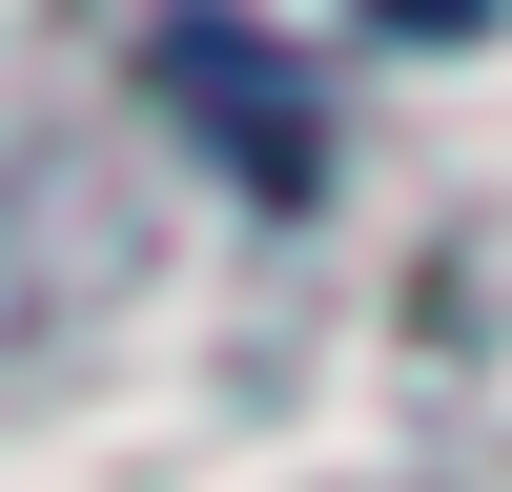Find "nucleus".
<instances>
[{
  "label": "nucleus",
  "mask_w": 512,
  "mask_h": 492,
  "mask_svg": "<svg viewBox=\"0 0 512 492\" xmlns=\"http://www.w3.org/2000/svg\"><path fill=\"white\" fill-rule=\"evenodd\" d=\"M144 82H164V103H185L205 144H226L246 185H267V205H308V185H328V103H308V82H287L267 41L226 21V0H185V21L144 41Z\"/></svg>",
  "instance_id": "1"
},
{
  "label": "nucleus",
  "mask_w": 512,
  "mask_h": 492,
  "mask_svg": "<svg viewBox=\"0 0 512 492\" xmlns=\"http://www.w3.org/2000/svg\"><path fill=\"white\" fill-rule=\"evenodd\" d=\"M369 21H390V41H472L492 0H369Z\"/></svg>",
  "instance_id": "2"
}]
</instances>
